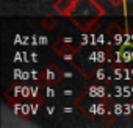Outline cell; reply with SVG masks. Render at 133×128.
<instances>
[{"instance_id":"cell-1","label":"cell","mask_w":133,"mask_h":128,"mask_svg":"<svg viewBox=\"0 0 133 128\" xmlns=\"http://www.w3.org/2000/svg\"><path fill=\"white\" fill-rule=\"evenodd\" d=\"M86 59L92 64H99V66H103L110 61V50H107L105 47H97L92 48L91 52H88Z\"/></svg>"},{"instance_id":"cell-6","label":"cell","mask_w":133,"mask_h":128,"mask_svg":"<svg viewBox=\"0 0 133 128\" xmlns=\"http://www.w3.org/2000/svg\"><path fill=\"white\" fill-rule=\"evenodd\" d=\"M39 94H41V86L36 83V84L31 86V98H38Z\"/></svg>"},{"instance_id":"cell-8","label":"cell","mask_w":133,"mask_h":128,"mask_svg":"<svg viewBox=\"0 0 133 128\" xmlns=\"http://www.w3.org/2000/svg\"><path fill=\"white\" fill-rule=\"evenodd\" d=\"M49 44V38L47 36H39V45H47Z\"/></svg>"},{"instance_id":"cell-13","label":"cell","mask_w":133,"mask_h":128,"mask_svg":"<svg viewBox=\"0 0 133 128\" xmlns=\"http://www.w3.org/2000/svg\"><path fill=\"white\" fill-rule=\"evenodd\" d=\"M72 94H74L72 89H64V91H63V95H72Z\"/></svg>"},{"instance_id":"cell-5","label":"cell","mask_w":133,"mask_h":128,"mask_svg":"<svg viewBox=\"0 0 133 128\" xmlns=\"http://www.w3.org/2000/svg\"><path fill=\"white\" fill-rule=\"evenodd\" d=\"M124 111H125V105H122V103H113V106H111L113 116H121V114H124Z\"/></svg>"},{"instance_id":"cell-11","label":"cell","mask_w":133,"mask_h":128,"mask_svg":"<svg viewBox=\"0 0 133 128\" xmlns=\"http://www.w3.org/2000/svg\"><path fill=\"white\" fill-rule=\"evenodd\" d=\"M72 77H74V72H69V70L63 72V78H72Z\"/></svg>"},{"instance_id":"cell-10","label":"cell","mask_w":133,"mask_h":128,"mask_svg":"<svg viewBox=\"0 0 133 128\" xmlns=\"http://www.w3.org/2000/svg\"><path fill=\"white\" fill-rule=\"evenodd\" d=\"M31 78H33L35 83H38V80H39V74H38L36 70H31Z\"/></svg>"},{"instance_id":"cell-15","label":"cell","mask_w":133,"mask_h":128,"mask_svg":"<svg viewBox=\"0 0 133 128\" xmlns=\"http://www.w3.org/2000/svg\"><path fill=\"white\" fill-rule=\"evenodd\" d=\"M64 112H72V108H64Z\"/></svg>"},{"instance_id":"cell-7","label":"cell","mask_w":133,"mask_h":128,"mask_svg":"<svg viewBox=\"0 0 133 128\" xmlns=\"http://www.w3.org/2000/svg\"><path fill=\"white\" fill-rule=\"evenodd\" d=\"M44 91H45V97H50V98H53L56 94H55V89L52 88V84H47L45 88H44Z\"/></svg>"},{"instance_id":"cell-9","label":"cell","mask_w":133,"mask_h":128,"mask_svg":"<svg viewBox=\"0 0 133 128\" xmlns=\"http://www.w3.org/2000/svg\"><path fill=\"white\" fill-rule=\"evenodd\" d=\"M39 109V103H31V116H35Z\"/></svg>"},{"instance_id":"cell-12","label":"cell","mask_w":133,"mask_h":128,"mask_svg":"<svg viewBox=\"0 0 133 128\" xmlns=\"http://www.w3.org/2000/svg\"><path fill=\"white\" fill-rule=\"evenodd\" d=\"M30 59H31V62H38V53H36V52H33V53H31V56H30Z\"/></svg>"},{"instance_id":"cell-2","label":"cell","mask_w":133,"mask_h":128,"mask_svg":"<svg viewBox=\"0 0 133 128\" xmlns=\"http://www.w3.org/2000/svg\"><path fill=\"white\" fill-rule=\"evenodd\" d=\"M114 80V75H113V67H107L105 64L100 67H97L94 72H92V81L94 83H110Z\"/></svg>"},{"instance_id":"cell-4","label":"cell","mask_w":133,"mask_h":128,"mask_svg":"<svg viewBox=\"0 0 133 128\" xmlns=\"http://www.w3.org/2000/svg\"><path fill=\"white\" fill-rule=\"evenodd\" d=\"M63 78V72L56 67V66H47L45 72H44V80L47 84H56L59 80Z\"/></svg>"},{"instance_id":"cell-3","label":"cell","mask_w":133,"mask_h":128,"mask_svg":"<svg viewBox=\"0 0 133 128\" xmlns=\"http://www.w3.org/2000/svg\"><path fill=\"white\" fill-rule=\"evenodd\" d=\"M86 95L89 98H105L108 97V89H107V84L103 83H92L88 89H86Z\"/></svg>"},{"instance_id":"cell-14","label":"cell","mask_w":133,"mask_h":128,"mask_svg":"<svg viewBox=\"0 0 133 128\" xmlns=\"http://www.w3.org/2000/svg\"><path fill=\"white\" fill-rule=\"evenodd\" d=\"M53 111H55L53 106H47V114H53Z\"/></svg>"}]
</instances>
